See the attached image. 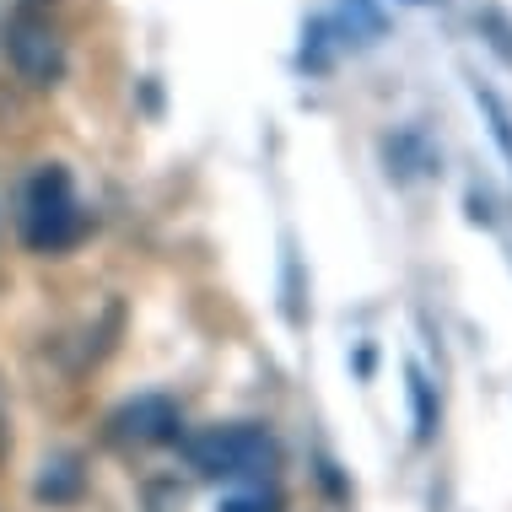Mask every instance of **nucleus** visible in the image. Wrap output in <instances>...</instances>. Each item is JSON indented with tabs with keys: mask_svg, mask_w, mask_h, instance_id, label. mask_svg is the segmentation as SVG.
Returning a JSON list of instances; mask_svg holds the SVG:
<instances>
[{
	"mask_svg": "<svg viewBox=\"0 0 512 512\" xmlns=\"http://www.w3.org/2000/svg\"><path fill=\"white\" fill-rule=\"evenodd\" d=\"M81 491V469H76V459H54V464H44V480H38V496L44 502H65V496H76Z\"/></svg>",
	"mask_w": 512,
	"mask_h": 512,
	"instance_id": "5",
	"label": "nucleus"
},
{
	"mask_svg": "<svg viewBox=\"0 0 512 512\" xmlns=\"http://www.w3.org/2000/svg\"><path fill=\"white\" fill-rule=\"evenodd\" d=\"M189 469L205 480H227V486H265L281 464V448L265 426H211L184 442Z\"/></svg>",
	"mask_w": 512,
	"mask_h": 512,
	"instance_id": "1",
	"label": "nucleus"
},
{
	"mask_svg": "<svg viewBox=\"0 0 512 512\" xmlns=\"http://www.w3.org/2000/svg\"><path fill=\"white\" fill-rule=\"evenodd\" d=\"M410 389H415V437H432V394H426V383L421 378H410Z\"/></svg>",
	"mask_w": 512,
	"mask_h": 512,
	"instance_id": "8",
	"label": "nucleus"
},
{
	"mask_svg": "<svg viewBox=\"0 0 512 512\" xmlns=\"http://www.w3.org/2000/svg\"><path fill=\"white\" fill-rule=\"evenodd\" d=\"M0 44H6V60L27 87H60L65 71H71V54H65V38L54 33L44 17L33 11H17L6 27H0Z\"/></svg>",
	"mask_w": 512,
	"mask_h": 512,
	"instance_id": "3",
	"label": "nucleus"
},
{
	"mask_svg": "<svg viewBox=\"0 0 512 512\" xmlns=\"http://www.w3.org/2000/svg\"><path fill=\"white\" fill-rule=\"evenodd\" d=\"M22 6H44V0H22Z\"/></svg>",
	"mask_w": 512,
	"mask_h": 512,
	"instance_id": "10",
	"label": "nucleus"
},
{
	"mask_svg": "<svg viewBox=\"0 0 512 512\" xmlns=\"http://www.w3.org/2000/svg\"><path fill=\"white\" fill-rule=\"evenodd\" d=\"M275 507H281V496L265 491V486H238L221 502V512H275Z\"/></svg>",
	"mask_w": 512,
	"mask_h": 512,
	"instance_id": "6",
	"label": "nucleus"
},
{
	"mask_svg": "<svg viewBox=\"0 0 512 512\" xmlns=\"http://www.w3.org/2000/svg\"><path fill=\"white\" fill-rule=\"evenodd\" d=\"M11 448V432H6V394H0V453Z\"/></svg>",
	"mask_w": 512,
	"mask_h": 512,
	"instance_id": "9",
	"label": "nucleus"
},
{
	"mask_svg": "<svg viewBox=\"0 0 512 512\" xmlns=\"http://www.w3.org/2000/svg\"><path fill=\"white\" fill-rule=\"evenodd\" d=\"M178 405L168 394H141L130 399L124 410H114V437L135 442V448H151V442H173L178 437Z\"/></svg>",
	"mask_w": 512,
	"mask_h": 512,
	"instance_id": "4",
	"label": "nucleus"
},
{
	"mask_svg": "<svg viewBox=\"0 0 512 512\" xmlns=\"http://www.w3.org/2000/svg\"><path fill=\"white\" fill-rule=\"evenodd\" d=\"M340 22H345V27L356 22L367 38H378V33H383V17L372 11V0H345V6H340Z\"/></svg>",
	"mask_w": 512,
	"mask_h": 512,
	"instance_id": "7",
	"label": "nucleus"
},
{
	"mask_svg": "<svg viewBox=\"0 0 512 512\" xmlns=\"http://www.w3.org/2000/svg\"><path fill=\"white\" fill-rule=\"evenodd\" d=\"M81 232H87V216H81L71 173L54 168V162L38 168L22 184V238H27V248H38V254H60V248H71Z\"/></svg>",
	"mask_w": 512,
	"mask_h": 512,
	"instance_id": "2",
	"label": "nucleus"
},
{
	"mask_svg": "<svg viewBox=\"0 0 512 512\" xmlns=\"http://www.w3.org/2000/svg\"><path fill=\"white\" fill-rule=\"evenodd\" d=\"M415 6H426V0H415Z\"/></svg>",
	"mask_w": 512,
	"mask_h": 512,
	"instance_id": "11",
	"label": "nucleus"
}]
</instances>
